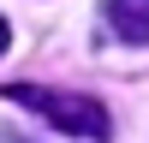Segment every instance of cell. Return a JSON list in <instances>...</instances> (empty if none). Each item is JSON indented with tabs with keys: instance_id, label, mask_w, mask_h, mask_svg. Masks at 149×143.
Segmentation results:
<instances>
[{
	"instance_id": "6da1fadb",
	"label": "cell",
	"mask_w": 149,
	"mask_h": 143,
	"mask_svg": "<svg viewBox=\"0 0 149 143\" xmlns=\"http://www.w3.org/2000/svg\"><path fill=\"white\" fill-rule=\"evenodd\" d=\"M6 101L30 107L36 119L60 125L66 137H84V143H107V137H113V119H107V107H102V101H90V95L48 90V83H6Z\"/></svg>"
},
{
	"instance_id": "7a4b0ae2",
	"label": "cell",
	"mask_w": 149,
	"mask_h": 143,
	"mask_svg": "<svg viewBox=\"0 0 149 143\" xmlns=\"http://www.w3.org/2000/svg\"><path fill=\"white\" fill-rule=\"evenodd\" d=\"M107 24L119 42H149V0H107Z\"/></svg>"
},
{
	"instance_id": "3957f363",
	"label": "cell",
	"mask_w": 149,
	"mask_h": 143,
	"mask_svg": "<svg viewBox=\"0 0 149 143\" xmlns=\"http://www.w3.org/2000/svg\"><path fill=\"white\" fill-rule=\"evenodd\" d=\"M0 54H6V18H0Z\"/></svg>"
}]
</instances>
